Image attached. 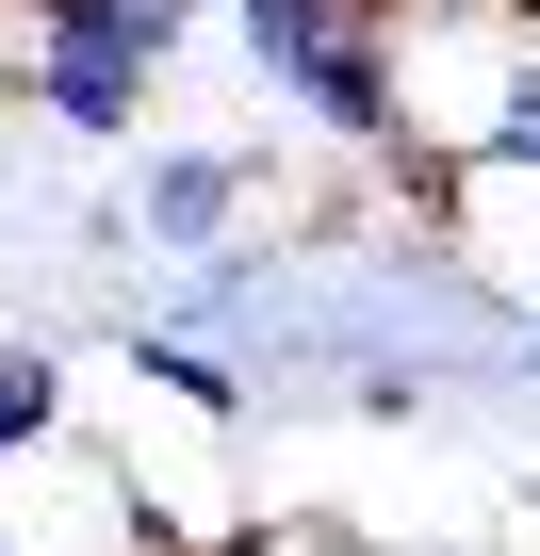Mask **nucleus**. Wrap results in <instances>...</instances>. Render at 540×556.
<instances>
[{"mask_svg": "<svg viewBox=\"0 0 540 556\" xmlns=\"http://www.w3.org/2000/svg\"><path fill=\"white\" fill-rule=\"evenodd\" d=\"M131 377H148L180 426H246V361H229V344H197V328H131Z\"/></svg>", "mask_w": 540, "mask_h": 556, "instance_id": "nucleus-6", "label": "nucleus"}, {"mask_svg": "<svg viewBox=\"0 0 540 556\" xmlns=\"http://www.w3.org/2000/svg\"><path fill=\"white\" fill-rule=\"evenodd\" d=\"M0 50H17V0H0Z\"/></svg>", "mask_w": 540, "mask_h": 556, "instance_id": "nucleus-8", "label": "nucleus"}, {"mask_svg": "<svg viewBox=\"0 0 540 556\" xmlns=\"http://www.w3.org/2000/svg\"><path fill=\"white\" fill-rule=\"evenodd\" d=\"M0 83H17L50 131H83V148H148V115H164V83H148V66H115V50H50V34L0 50Z\"/></svg>", "mask_w": 540, "mask_h": 556, "instance_id": "nucleus-3", "label": "nucleus"}, {"mask_svg": "<svg viewBox=\"0 0 540 556\" xmlns=\"http://www.w3.org/2000/svg\"><path fill=\"white\" fill-rule=\"evenodd\" d=\"M475 180H540V50L507 66V99H491V131H475Z\"/></svg>", "mask_w": 540, "mask_h": 556, "instance_id": "nucleus-7", "label": "nucleus"}, {"mask_svg": "<svg viewBox=\"0 0 540 556\" xmlns=\"http://www.w3.org/2000/svg\"><path fill=\"white\" fill-rule=\"evenodd\" d=\"M17 34H50V50H115V66H180L197 34H213V0H17Z\"/></svg>", "mask_w": 540, "mask_h": 556, "instance_id": "nucleus-4", "label": "nucleus"}, {"mask_svg": "<svg viewBox=\"0 0 540 556\" xmlns=\"http://www.w3.org/2000/svg\"><path fill=\"white\" fill-rule=\"evenodd\" d=\"M213 34L246 50V83H279V115H312L328 148H410V34L344 17V0H213Z\"/></svg>", "mask_w": 540, "mask_h": 556, "instance_id": "nucleus-1", "label": "nucleus"}, {"mask_svg": "<svg viewBox=\"0 0 540 556\" xmlns=\"http://www.w3.org/2000/svg\"><path fill=\"white\" fill-rule=\"evenodd\" d=\"M246 213H262V148H148V180H131V245H164V262H229Z\"/></svg>", "mask_w": 540, "mask_h": 556, "instance_id": "nucleus-2", "label": "nucleus"}, {"mask_svg": "<svg viewBox=\"0 0 540 556\" xmlns=\"http://www.w3.org/2000/svg\"><path fill=\"white\" fill-rule=\"evenodd\" d=\"M50 442H83V393H66V361H50V344L0 328V491H17Z\"/></svg>", "mask_w": 540, "mask_h": 556, "instance_id": "nucleus-5", "label": "nucleus"}, {"mask_svg": "<svg viewBox=\"0 0 540 556\" xmlns=\"http://www.w3.org/2000/svg\"><path fill=\"white\" fill-rule=\"evenodd\" d=\"M0 556H34V540H17V523H0Z\"/></svg>", "mask_w": 540, "mask_h": 556, "instance_id": "nucleus-9", "label": "nucleus"}]
</instances>
